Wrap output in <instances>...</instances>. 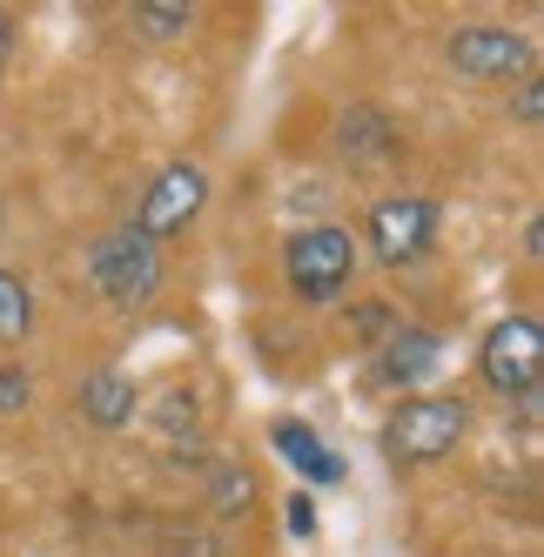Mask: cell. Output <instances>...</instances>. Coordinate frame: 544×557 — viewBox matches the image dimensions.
<instances>
[{
    "mask_svg": "<svg viewBox=\"0 0 544 557\" xmlns=\"http://www.w3.org/2000/svg\"><path fill=\"white\" fill-rule=\"evenodd\" d=\"M437 336L431 330H391V349H383V383H404V389H417L423 376L437 370Z\"/></svg>",
    "mask_w": 544,
    "mask_h": 557,
    "instance_id": "9c48e42d",
    "label": "cell"
},
{
    "mask_svg": "<svg viewBox=\"0 0 544 557\" xmlns=\"http://www.w3.org/2000/svg\"><path fill=\"white\" fill-rule=\"evenodd\" d=\"M437 235V202H423V195H391V202L370 209V249L383 269H404L431 249Z\"/></svg>",
    "mask_w": 544,
    "mask_h": 557,
    "instance_id": "52a82bcc",
    "label": "cell"
},
{
    "mask_svg": "<svg viewBox=\"0 0 544 557\" xmlns=\"http://www.w3.org/2000/svg\"><path fill=\"white\" fill-rule=\"evenodd\" d=\"M82 417H88V423H101V430L128 423V417H135V383H128L122 370L88 376V389H82Z\"/></svg>",
    "mask_w": 544,
    "mask_h": 557,
    "instance_id": "30bf717a",
    "label": "cell"
},
{
    "mask_svg": "<svg viewBox=\"0 0 544 557\" xmlns=\"http://www.w3.org/2000/svg\"><path fill=\"white\" fill-rule=\"evenodd\" d=\"M188 14H196L188 0H148V8H141V27H148V34H182Z\"/></svg>",
    "mask_w": 544,
    "mask_h": 557,
    "instance_id": "4fadbf2b",
    "label": "cell"
},
{
    "mask_svg": "<svg viewBox=\"0 0 544 557\" xmlns=\"http://www.w3.org/2000/svg\"><path fill=\"white\" fill-rule=\"evenodd\" d=\"M34 396V383H27V370H0V410H21Z\"/></svg>",
    "mask_w": 544,
    "mask_h": 557,
    "instance_id": "9a60e30c",
    "label": "cell"
},
{
    "mask_svg": "<svg viewBox=\"0 0 544 557\" xmlns=\"http://www.w3.org/2000/svg\"><path fill=\"white\" fill-rule=\"evenodd\" d=\"M88 275H95V289L108 302H148L162 289V249H154L148 235H135V228H114V235L95 243Z\"/></svg>",
    "mask_w": 544,
    "mask_h": 557,
    "instance_id": "3957f363",
    "label": "cell"
},
{
    "mask_svg": "<svg viewBox=\"0 0 544 557\" xmlns=\"http://www.w3.org/2000/svg\"><path fill=\"white\" fill-rule=\"evenodd\" d=\"M537 114H544V88H537V82H524V88H518V122H524V128H537Z\"/></svg>",
    "mask_w": 544,
    "mask_h": 557,
    "instance_id": "2e32d148",
    "label": "cell"
},
{
    "mask_svg": "<svg viewBox=\"0 0 544 557\" xmlns=\"http://www.w3.org/2000/svg\"><path fill=\"white\" fill-rule=\"evenodd\" d=\"M289 531H296V537H309V531H317V504H309L302 491L289 497Z\"/></svg>",
    "mask_w": 544,
    "mask_h": 557,
    "instance_id": "e0dca14e",
    "label": "cell"
},
{
    "mask_svg": "<svg viewBox=\"0 0 544 557\" xmlns=\"http://www.w3.org/2000/svg\"><path fill=\"white\" fill-rule=\"evenodd\" d=\"M450 67L471 74V82H531V41L511 27H457L450 34Z\"/></svg>",
    "mask_w": 544,
    "mask_h": 557,
    "instance_id": "8992f818",
    "label": "cell"
},
{
    "mask_svg": "<svg viewBox=\"0 0 544 557\" xmlns=\"http://www.w3.org/2000/svg\"><path fill=\"white\" fill-rule=\"evenodd\" d=\"M209 497H215V510H222V517H236V510H249V470H236V463H222V470L209 476Z\"/></svg>",
    "mask_w": 544,
    "mask_h": 557,
    "instance_id": "7c38bea8",
    "label": "cell"
},
{
    "mask_svg": "<svg viewBox=\"0 0 544 557\" xmlns=\"http://www.w3.org/2000/svg\"><path fill=\"white\" fill-rule=\"evenodd\" d=\"M283 269H289V289L302 302H336L349 283H357V235L336 228V222H317V228H302L289 243Z\"/></svg>",
    "mask_w": 544,
    "mask_h": 557,
    "instance_id": "6da1fadb",
    "label": "cell"
},
{
    "mask_svg": "<svg viewBox=\"0 0 544 557\" xmlns=\"http://www.w3.org/2000/svg\"><path fill=\"white\" fill-rule=\"evenodd\" d=\"M478 370L497 396H531L537 389V370H544V330L537 315H504V323L484 336L478 349Z\"/></svg>",
    "mask_w": 544,
    "mask_h": 557,
    "instance_id": "277c9868",
    "label": "cell"
},
{
    "mask_svg": "<svg viewBox=\"0 0 544 557\" xmlns=\"http://www.w3.org/2000/svg\"><path fill=\"white\" fill-rule=\"evenodd\" d=\"M202 202H209V175L196 169V162H169L162 175L148 182V195H141V209H135V235H148V243H162V235H175V228H188L202 215Z\"/></svg>",
    "mask_w": 544,
    "mask_h": 557,
    "instance_id": "5b68a950",
    "label": "cell"
},
{
    "mask_svg": "<svg viewBox=\"0 0 544 557\" xmlns=\"http://www.w3.org/2000/svg\"><path fill=\"white\" fill-rule=\"evenodd\" d=\"M27 330H34V296L14 269H0V349L27 343Z\"/></svg>",
    "mask_w": 544,
    "mask_h": 557,
    "instance_id": "8fae6325",
    "label": "cell"
},
{
    "mask_svg": "<svg viewBox=\"0 0 544 557\" xmlns=\"http://www.w3.org/2000/svg\"><path fill=\"white\" fill-rule=\"evenodd\" d=\"M269 444L283 450V463L296 470V476H309V484H343V457L323 444L309 423H296V417H283L276 430H269Z\"/></svg>",
    "mask_w": 544,
    "mask_h": 557,
    "instance_id": "ba28073f",
    "label": "cell"
},
{
    "mask_svg": "<svg viewBox=\"0 0 544 557\" xmlns=\"http://www.w3.org/2000/svg\"><path fill=\"white\" fill-rule=\"evenodd\" d=\"M463 430H471V410H463L457 396H410V404L383 423V444L404 463H437V457L457 450Z\"/></svg>",
    "mask_w": 544,
    "mask_h": 557,
    "instance_id": "7a4b0ae2",
    "label": "cell"
},
{
    "mask_svg": "<svg viewBox=\"0 0 544 557\" xmlns=\"http://www.w3.org/2000/svg\"><path fill=\"white\" fill-rule=\"evenodd\" d=\"M343 148H383V114L376 108L343 114Z\"/></svg>",
    "mask_w": 544,
    "mask_h": 557,
    "instance_id": "5bb4252c",
    "label": "cell"
}]
</instances>
